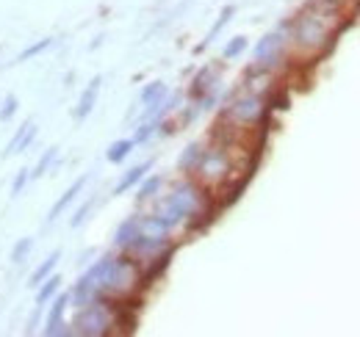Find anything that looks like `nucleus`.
<instances>
[{
	"label": "nucleus",
	"mask_w": 360,
	"mask_h": 337,
	"mask_svg": "<svg viewBox=\"0 0 360 337\" xmlns=\"http://www.w3.org/2000/svg\"><path fill=\"white\" fill-rule=\"evenodd\" d=\"M31 127V122H25L22 127H17V133H14V138L8 141V147H6V155H11V152H17V144H20V138L25 136V130Z\"/></svg>",
	"instance_id": "nucleus-23"
},
{
	"label": "nucleus",
	"mask_w": 360,
	"mask_h": 337,
	"mask_svg": "<svg viewBox=\"0 0 360 337\" xmlns=\"http://www.w3.org/2000/svg\"><path fill=\"white\" fill-rule=\"evenodd\" d=\"M233 114H236V119H241V122H255V119L261 117V100H258V97H244V100H238V103L233 105Z\"/></svg>",
	"instance_id": "nucleus-7"
},
{
	"label": "nucleus",
	"mask_w": 360,
	"mask_h": 337,
	"mask_svg": "<svg viewBox=\"0 0 360 337\" xmlns=\"http://www.w3.org/2000/svg\"><path fill=\"white\" fill-rule=\"evenodd\" d=\"M84 185H86V177H81L78 183H72V185H70V188H67V191L61 194V199H58V202H56V205L50 208V221H56V218H58L61 213L70 208V202H72V199H75V197L81 194V188H84Z\"/></svg>",
	"instance_id": "nucleus-9"
},
{
	"label": "nucleus",
	"mask_w": 360,
	"mask_h": 337,
	"mask_svg": "<svg viewBox=\"0 0 360 337\" xmlns=\"http://www.w3.org/2000/svg\"><path fill=\"white\" fill-rule=\"evenodd\" d=\"M197 171H202V177H222L227 171V158L222 155V152H205L202 155V161H200V166H197Z\"/></svg>",
	"instance_id": "nucleus-5"
},
{
	"label": "nucleus",
	"mask_w": 360,
	"mask_h": 337,
	"mask_svg": "<svg viewBox=\"0 0 360 337\" xmlns=\"http://www.w3.org/2000/svg\"><path fill=\"white\" fill-rule=\"evenodd\" d=\"M31 249H34V238H22V241L11 249V260H14V263H22V260L31 254Z\"/></svg>",
	"instance_id": "nucleus-17"
},
{
	"label": "nucleus",
	"mask_w": 360,
	"mask_h": 337,
	"mask_svg": "<svg viewBox=\"0 0 360 337\" xmlns=\"http://www.w3.org/2000/svg\"><path fill=\"white\" fill-rule=\"evenodd\" d=\"M158 185H161V177H150L144 185H141V191H139V202H144V199H150L155 191H158Z\"/></svg>",
	"instance_id": "nucleus-19"
},
{
	"label": "nucleus",
	"mask_w": 360,
	"mask_h": 337,
	"mask_svg": "<svg viewBox=\"0 0 360 337\" xmlns=\"http://www.w3.org/2000/svg\"><path fill=\"white\" fill-rule=\"evenodd\" d=\"M280 44H283V37L277 31L269 34V37H264L261 44L255 47V64L258 67H271L280 58Z\"/></svg>",
	"instance_id": "nucleus-2"
},
{
	"label": "nucleus",
	"mask_w": 360,
	"mask_h": 337,
	"mask_svg": "<svg viewBox=\"0 0 360 337\" xmlns=\"http://www.w3.org/2000/svg\"><path fill=\"white\" fill-rule=\"evenodd\" d=\"M58 260H61V252H53V254H50V257H47L45 263H42V265H39V268H37V271L31 274L28 285H31V288H34V285H42V282L47 279V277H50V271L56 268V263H58Z\"/></svg>",
	"instance_id": "nucleus-12"
},
{
	"label": "nucleus",
	"mask_w": 360,
	"mask_h": 337,
	"mask_svg": "<svg viewBox=\"0 0 360 337\" xmlns=\"http://www.w3.org/2000/svg\"><path fill=\"white\" fill-rule=\"evenodd\" d=\"M70 307V296H58L47 312L45 335H64V310Z\"/></svg>",
	"instance_id": "nucleus-3"
},
{
	"label": "nucleus",
	"mask_w": 360,
	"mask_h": 337,
	"mask_svg": "<svg viewBox=\"0 0 360 337\" xmlns=\"http://www.w3.org/2000/svg\"><path fill=\"white\" fill-rule=\"evenodd\" d=\"M200 161H202V152H200L197 144H191V147L183 152V158H180V168H183V171H197Z\"/></svg>",
	"instance_id": "nucleus-15"
},
{
	"label": "nucleus",
	"mask_w": 360,
	"mask_h": 337,
	"mask_svg": "<svg viewBox=\"0 0 360 337\" xmlns=\"http://www.w3.org/2000/svg\"><path fill=\"white\" fill-rule=\"evenodd\" d=\"M14 111H17V97H6V103L0 108V119H8Z\"/></svg>",
	"instance_id": "nucleus-24"
},
{
	"label": "nucleus",
	"mask_w": 360,
	"mask_h": 337,
	"mask_svg": "<svg viewBox=\"0 0 360 337\" xmlns=\"http://www.w3.org/2000/svg\"><path fill=\"white\" fill-rule=\"evenodd\" d=\"M150 166H153V164H141V166L131 168V171H128V174H125V177H122L120 183H117L114 194H125V191H128L131 185H136V183H139V180H141V177H144V174L150 171Z\"/></svg>",
	"instance_id": "nucleus-13"
},
{
	"label": "nucleus",
	"mask_w": 360,
	"mask_h": 337,
	"mask_svg": "<svg viewBox=\"0 0 360 337\" xmlns=\"http://www.w3.org/2000/svg\"><path fill=\"white\" fill-rule=\"evenodd\" d=\"M25 180H28V168H20V174H17V180H14V185H11V197H17V194L22 191Z\"/></svg>",
	"instance_id": "nucleus-25"
},
{
	"label": "nucleus",
	"mask_w": 360,
	"mask_h": 337,
	"mask_svg": "<svg viewBox=\"0 0 360 337\" xmlns=\"http://www.w3.org/2000/svg\"><path fill=\"white\" fill-rule=\"evenodd\" d=\"M134 144H136V141H128V138H125V141H114V144L108 147V152H105V158H108L111 164H122V161H125V158L131 155V150H134Z\"/></svg>",
	"instance_id": "nucleus-14"
},
{
	"label": "nucleus",
	"mask_w": 360,
	"mask_h": 337,
	"mask_svg": "<svg viewBox=\"0 0 360 337\" xmlns=\"http://www.w3.org/2000/svg\"><path fill=\"white\" fill-rule=\"evenodd\" d=\"M58 288H61V277H47L45 285L39 288V296H37V301H39V304H47L50 298H56Z\"/></svg>",
	"instance_id": "nucleus-16"
},
{
	"label": "nucleus",
	"mask_w": 360,
	"mask_h": 337,
	"mask_svg": "<svg viewBox=\"0 0 360 337\" xmlns=\"http://www.w3.org/2000/svg\"><path fill=\"white\" fill-rule=\"evenodd\" d=\"M53 158H56V147H50V150H47L45 158H42V161L37 164V168L31 171V177H34V180H37V177H42V174H45V168L50 166V161H53Z\"/></svg>",
	"instance_id": "nucleus-20"
},
{
	"label": "nucleus",
	"mask_w": 360,
	"mask_h": 337,
	"mask_svg": "<svg viewBox=\"0 0 360 337\" xmlns=\"http://www.w3.org/2000/svg\"><path fill=\"white\" fill-rule=\"evenodd\" d=\"M53 39H39L37 44H31V47H25L20 55H17V61H28V58H34V55H39V53H45L47 47H50Z\"/></svg>",
	"instance_id": "nucleus-18"
},
{
	"label": "nucleus",
	"mask_w": 360,
	"mask_h": 337,
	"mask_svg": "<svg viewBox=\"0 0 360 337\" xmlns=\"http://www.w3.org/2000/svg\"><path fill=\"white\" fill-rule=\"evenodd\" d=\"M230 14H233V6H227L225 11H222V17L217 20V25L211 28V34H208V39H205V42H211V39H214V37H217V34H219V31L225 28V25H227V20H230Z\"/></svg>",
	"instance_id": "nucleus-21"
},
{
	"label": "nucleus",
	"mask_w": 360,
	"mask_h": 337,
	"mask_svg": "<svg viewBox=\"0 0 360 337\" xmlns=\"http://www.w3.org/2000/svg\"><path fill=\"white\" fill-rule=\"evenodd\" d=\"M136 238H139V218L122 221V224L117 227V232H114V244L122 246V249H131V244H134Z\"/></svg>",
	"instance_id": "nucleus-8"
},
{
	"label": "nucleus",
	"mask_w": 360,
	"mask_h": 337,
	"mask_svg": "<svg viewBox=\"0 0 360 337\" xmlns=\"http://www.w3.org/2000/svg\"><path fill=\"white\" fill-rule=\"evenodd\" d=\"M324 28H321V22L316 20V17H305L302 22H300V28H297V42H302V44H321L324 42Z\"/></svg>",
	"instance_id": "nucleus-4"
},
{
	"label": "nucleus",
	"mask_w": 360,
	"mask_h": 337,
	"mask_svg": "<svg viewBox=\"0 0 360 337\" xmlns=\"http://www.w3.org/2000/svg\"><path fill=\"white\" fill-rule=\"evenodd\" d=\"M89 202H86V205H84V208H81V211L75 213V216H72V227H78V224H84V218H86V213H89Z\"/></svg>",
	"instance_id": "nucleus-26"
},
{
	"label": "nucleus",
	"mask_w": 360,
	"mask_h": 337,
	"mask_svg": "<svg viewBox=\"0 0 360 337\" xmlns=\"http://www.w3.org/2000/svg\"><path fill=\"white\" fill-rule=\"evenodd\" d=\"M105 326H111V315L105 312V304H97L91 298L86 307H81V315L75 318L78 335H103Z\"/></svg>",
	"instance_id": "nucleus-1"
},
{
	"label": "nucleus",
	"mask_w": 360,
	"mask_h": 337,
	"mask_svg": "<svg viewBox=\"0 0 360 337\" xmlns=\"http://www.w3.org/2000/svg\"><path fill=\"white\" fill-rule=\"evenodd\" d=\"M100 84H103V81H100V78H94V81L89 84V88L84 91V97H81V105H78V111H75V117H78V119H86V117L91 114V108H94V100H97V91H100Z\"/></svg>",
	"instance_id": "nucleus-11"
},
{
	"label": "nucleus",
	"mask_w": 360,
	"mask_h": 337,
	"mask_svg": "<svg viewBox=\"0 0 360 337\" xmlns=\"http://www.w3.org/2000/svg\"><path fill=\"white\" fill-rule=\"evenodd\" d=\"M94 296H97V288H94V282H91L89 274H86V277L78 279V285H75V291L70 296V301H75L72 307H86Z\"/></svg>",
	"instance_id": "nucleus-10"
},
{
	"label": "nucleus",
	"mask_w": 360,
	"mask_h": 337,
	"mask_svg": "<svg viewBox=\"0 0 360 337\" xmlns=\"http://www.w3.org/2000/svg\"><path fill=\"white\" fill-rule=\"evenodd\" d=\"M169 232V227L158 218V216H147V218H139V235L144 238H153V241H164Z\"/></svg>",
	"instance_id": "nucleus-6"
},
{
	"label": "nucleus",
	"mask_w": 360,
	"mask_h": 337,
	"mask_svg": "<svg viewBox=\"0 0 360 337\" xmlns=\"http://www.w3.org/2000/svg\"><path fill=\"white\" fill-rule=\"evenodd\" d=\"M244 47H247V39L244 37H238V39H233V42L225 47V58H236L238 53H244Z\"/></svg>",
	"instance_id": "nucleus-22"
}]
</instances>
